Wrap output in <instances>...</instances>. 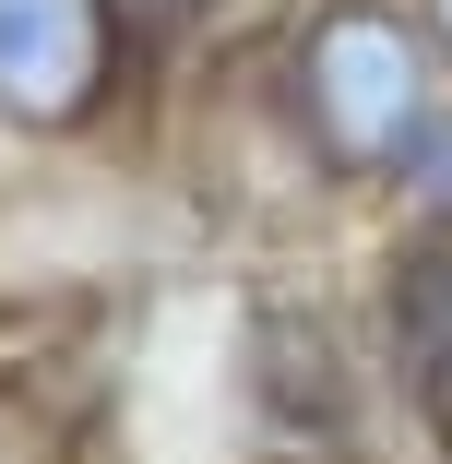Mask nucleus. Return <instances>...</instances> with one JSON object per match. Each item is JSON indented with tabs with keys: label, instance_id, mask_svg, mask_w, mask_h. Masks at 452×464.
I'll list each match as a JSON object with an SVG mask.
<instances>
[{
	"label": "nucleus",
	"instance_id": "obj_1",
	"mask_svg": "<svg viewBox=\"0 0 452 464\" xmlns=\"http://www.w3.org/2000/svg\"><path fill=\"white\" fill-rule=\"evenodd\" d=\"M440 48L405 0H322L286 48V108H298V143L322 179H370L393 191L405 155L440 131Z\"/></svg>",
	"mask_w": 452,
	"mask_h": 464
},
{
	"label": "nucleus",
	"instance_id": "obj_4",
	"mask_svg": "<svg viewBox=\"0 0 452 464\" xmlns=\"http://www.w3.org/2000/svg\"><path fill=\"white\" fill-rule=\"evenodd\" d=\"M0 464H96V440H83V417L48 382L0 369Z\"/></svg>",
	"mask_w": 452,
	"mask_h": 464
},
{
	"label": "nucleus",
	"instance_id": "obj_5",
	"mask_svg": "<svg viewBox=\"0 0 452 464\" xmlns=\"http://www.w3.org/2000/svg\"><path fill=\"white\" fill-rule=\"evenodd\" d=\"M226 13V0H108V24H120V60H178L203 24Z\"/></svg>",
	"mask_w": 452,
	"mask_h": 464
},
{
	"label": "nucleus",
	"instance_id": "obj_2",
	"mask_svg": "<svg viewBox=\"0 0 452 464\" xmlns=\"http://www.w3.org/2000/svg\"><path fill=\"white\" fill-rule=\"evenodd\" d=\"M120 24L108 0H0V143L72 155L120 96Z\"/></svg>",
	"mask_w": 452,
	"mask_h": 464
},
{
	"label": "nucleus",
	"instance_id": "obj_3",
	"mask_svg": "<svg viewBox=\"0 0 452 464\" xmlns=\"http://www.w3.org/2000/svg\"><path fill=\"white\" fill-rule=\"evenodd\" d=\"M393 334H405V369H417V393L452 417V238H428L405 262V298H393Z\"/></svg>",
	"mask_w": 452,
	"mask_h": 464
},
{
	"label": "nucleus",
	"instance_id": "obj_6",
	"mask_svg": "<svg viewBox=\"0 0 452 464\" xmlns=\"http://www.w3.org/2000/svg\"><path fill=\"white\" fill-rule=\"evenodd\" d=\"M417 24H428V48H440V72H452V0H417Z\"/></svg>",
	"mask_w": 452,
	"mask_h": 464
}]
</instances>
